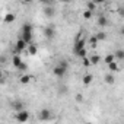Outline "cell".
<instances>
[{
    "mask_svg": "<svg viewBox=\"0 0 124 124\" xmlns=\"http://www.w3.org/2000/svg\"><path fill=\"white\" fill-rule=\"evenodd\" d=\"M32 32H34L32 25H31L29 22H25L23 26H22V35H21V38H22L26 44H31V42H32V37H34Z\"/></svg>",
    "mask_w": 124,
    "mask_h": 124,
    "instance_id": "6da1fadb",
    "label": "cell"
},
{
    "mask_svg": "<svg viewBox=\"0 0 124 124\" xmlns=\"http://www.w3.org/2000/svg\"><path fill=\"white\" fill-rule=\"evenodd\" d=\"M38 118H39L41 121H50V120L53 118V112H51L48 108H42V109L39 111V114H38Z\"/></svg>",
    "mask_w": 124,
    "mask_h": 124,
    "instance_id": "7a4b0ae2",
    "label": "cell"
},
{
    "mask_svg": "<svg viewBox=\"0 0 124 124\" xmlns=\"http://www.w3.org/2000/svg\"><path fill=\"white\" fill-rule=\"evenodd\" d=\"M29 112L26 111V109H22V111H19L18 114H16V120L19 121V123H26L28 120H29Z\"/></svg>",
    "mask_w": 124,
    "mask_h": 124,
    "instance_id": "3957f363",
    "label": "cell"
},
{
    "mask_svg": "<svg viewBox=\"0 0 124 124\" xmlns=\"http://www.w3.org/2000/svg\"><path fill=\"white\" fill-rule=\"evenodd\" d=\"M44 35H45V38H48V39H53V38H54V35H55V28H54L53 25L47 26V28L44 29Z\"/></svg>",
    "mask_w": 124,
    "mask_h": 124,
    "instance_id": "277c9868",
    "label": "cell"
},
{
    "mask_svg": "<svg viewBox=\"0 0 124 124\" xmlns=\"http://www.w3.org/2000/svg\"><path fill=\"white\" fill-rule=\"evenodd\" d=\"M26 42L22 39V38H18V41H16V44H15V50L18 51V53H21V51H23L25 48H26Z\"/></svg>",
    "mask_w": 124,
    "mask_h": 124,
    "instance_id": "5b68a950",
    "label": "cell"
},
{
    "mask_svg": "<svg viewBox=\"0 0 124 124\" xmlns=\"http://www.w3.org/2000/svg\"><path fill=\"white\" fill-rule=\"evenodd\" d=\"M66 72H67V70H66L64 67H61V66H55L54 70H53V73H54L57 78H63V76L66 75Z\"/></svg>",
    "mask_w": 124,
    "mask_h": 124,
    "instance_id": "8992f818",
    "label": "cell"
},
{
    "mask_svg": "<svg viewBox=\"0 0 124 124\" xmlns=\"http://www.w3.org/2000/svg\"><path fill=\"white\" fill-rule=\"evenodd\" d=\"M85 44H86V39H79V41H76L75 42V48H73V51H75V54L78 53V51H80V50H83L85 48Z\"/></svg>",
    "mask_w": 124,
    "mask_h": 124,
    "instance_id": "52a82bcc",
    "label": "cell"
},
{
    "mask_svg": "<svg viewBox=\"0 0 124 124\" xmlns=\"http://www.w3.org/2000/svg\"><path fill=\"white\" fill-rule=\"evenodd\" d=\"M44 13H45V16H48V18L54 16V13H55V10H54V6H47V8L44 9Z\"/></svg>",
    "mask_w": 124,
    "mask_h": 124,
    "instance_id": "ba28073f",
    "label": "cell"
},
{
    "mask_svg": "<svg viewBox=\"0 0 124 124\" xmlns=\"http://www.w3.org/2000/svg\"><path fill=\"white\" fill-rule=\"evenodd\" d=\"M108 69H109V73H112V72H120V67H118V63H117V61L109 63V64H108Z\"/></svg>",
    "mask_w": 124,
    "mask_h": 124,
    "instance_id": "9c48e42d",
    "label": "cell"
},
{
    "mask_svg": "<svg viewBox=\"0 0 124 124\" xmlns=\"http://www.w3.org/2000/svg\"><path fill=\"white\" fill-rule=\"evenodd\" d=\"M12 63H13V66L18 69V67L22 64V58H21L19 55H13V57H12Z\"/></svg>",
    "mask_w": 124,
    "mask_h": 124,
    "instance_id": "30bf717a",
    "label": "cell"
},
{
    "mask_svg": "<svg viewBox=\"0 0 124 124\" xmlns=\"http://www.w3.org/2000/svg\"><path fill=\"white\" fill-rule=\"evenodd\" d=\"M15 19H16L15 13H8V15L5 16V23H13Z\"/></svg>",
    "mask_w": 124,
    "mask_h": 124,
    "instance_id": "8fae6325",
    "label": "cell"
},
{
    "mask_svg": "<svg viewBox=\"0 0 124 124\" xmlns=\"http://www.w3.org/2000/svg\"><path fill=\"white\" fill-rule=\"evenodd\" d=\"M31 79H32V78H31L29 75H23V76L19 78V83H22V85H28V83L31 82Z\"/></svg>",
    "mask_w": 124,
    "mask_h": 124,
    "instance_id": "7c38bea8",
    "label": "cell"
},
{
    "mask_svg": "<svg viewBox=\"0 0 124 124\" xmlns=\"http://www.w3.org/2000/svg\"><path fill=\"white\" fill-rule=\"evenodd\" d=\"M98 25H99V26H107V25H108V19H107L104 15H99V18H98Z\"/></svg>",
    "mask_w": 124,
    "mask_h": 124,
    "instance_id": "4fadbf2b",
    "label": "cell"
},
{
    "mask_svg": "<svg viewBox=\"0 0 124 124\" xmlns=\"http://www.w3.org/2000/svg\"><path fill=\"white\" fill-rule=\"evenodd\" d=\"M99 61H101V57L96 55V54H93V55L89 57V63H91V64H98Z\"/></svg>",
    "mask_w": 124,
    "mask_h": 124,
    "instance_id": "5bb4252c",
    "label": "cell"
},
{
    "mask_svg": "<svg viewBox=\"0 0 124 124\" xmlns=\"http://www.w3.org/2000/svg\"><path fill=\"white\" fill-rule=\"evenodd\" d=\"M114 58H115V60H123V58H124V50H121V48L117 50L115 54H114Z\"/></svg>",
    "mask_w": 124,
    "mask_h": 124,
    "instance_id": "9a60e30c",
    "label": "cell"
},
{
    "mask_svg": "<svg viewBox=\"0 0 124 124\" xmlns=\"http://www.w3.org/2000/svg\"><path fill=\"white\" fill-rule=\"evenodd\" d=\"M115 82V78H114V75L112 73H108L107 76H105V83H108V85H112Z\"/></svg>",
    "mask_w": 124,
    "mask_h": 124,
    "instance_id": "2e32d148",
    "label": "cell"
},
{
    "mask_svg": "<svg viewBox=\"0 0 124 124\" xmlns=\"http://www.w3.org/2000/svg\"><path fill=\"white\" fill-rule=\"evenodd\" d=\"M92 80H93V76H92V75H89V73H88V75H85V76H83V83H85V85H91V83H92Z\"/></svg>",
    "mask_w": 124,
    "mask_h": 124,
    "instance_id": "e0dca14e",
    "label": "cell"
},
{
    "mask_svg": "<svg viewBox=\"0 0 124 124\" xmlns=\"http://www.w3.org/2000/svg\"><path fill=\"white\" fill-rule=\"evenodd\" d=\"M104 61L107 64H109V63H112V61H115V58H114V54H107L105 57H104Z\"/></svg>",
    "mask_w": 124,
    "mask_h": 124,
    "instance_id": "ac0fdd59",
    "label": "cell"
},
{
    "mask_svg": "<svg viewBox=\"0 0 124 124\" xmlns=\"http://www.w3.org/2000/svg\"><path fill=\"white\" fill-rule=\"evenodd\" d=\"M93 37L96 38V41H102V39L107 38V34H105V32H98V34H95Z\"/></svg>",
    "mask_w": 124,
    "mask_h": 124,
    "instance_id": "d6986e66",
    "label": "cell"
},
{
    "mask_svg": "<svg viewBox=\"0 0 124 124\" xmlns=\"http://www.w3.org/2000/svg\"><path fill=\"white\" fill-rule=\"evenodd\" d=\"M37 51H38L37 45H32V44H31V45L28 47V53H29L31 55H35V54H37Z\"/></svg>",
    "mask_w": 124,
    "mask_h": 124,
    "instance_id": "ffe728a7",
    "label": "cell"
},
{
    "mask_svg": "<svg viewBox=\"0 0 124 124\" xmlns=\"http://www.w3.org/2000/svg\"><path fill=\"white\" fill-rule=\"evenodd\" d=\"M76 55H78V57H80V58H86V57H88V53H86V48H83V50H80V51H78V53H76Z\"/></svg>",
    "mask_w": 124,
    "mask_h": 124,
    "instance_id": "44dd1931",
    "label": "cell"
},
{
    "mask_svg": "<svg viewBox=\"0 0 124 124\" xmlns=\"http://www.w3.org/2000/svg\"><path fill=\"white\" fill-rule=\"evenodd\" d=\"M86 6H88V10H89V12H93L95 8H96V3H95V2H88Z\"/></svg>",
    "mask_w": 124,
    "mask_h": 124,
    "instance_id": "7402d4cb",
    "label": "cell"
},
{
    "mask_svg": "<svg viewBox=\"0 0 124 124\" xmlns=\"http://www.w3.org/2000/svg\"><path fill=\"white\" fill-rule=\"evenodd\" d=\"M13 108H15V109L19 112V111H22V109H23V104H22V102H15Z\"/></svg>",
    "mask_w": 124,
    "mask_h": 124,
    "instance_id": "603a6c76",
    "label": "cell"
},
{
    "mask_svg": "<svg viewBox=\"0 0 124 124\" xmlns=\"http://www.w3.org/2000/svg\"><path fill=\"white\" fill-rule=\"evenodd\" d=\"M96 42H98V41H96L95 37H91V38H89V44H91L92 47H96Z\"/></svg>",
    "mask_w": 124,
    "mask_h": 124,
    "instance_id": "cb8c5ba5",
    "label": "cell"
},
{
    "mask_svg": "<svg viewBox=\"0 0 124 124\" xmlns=\"http://www.w3.org/2000/svg\"><path fill=\"white\" fill-rule=\"evenodd\" d=\"M58 66H61V67H64V69L67 70V67H69V63H67V61H64V60H61Z\"/></svg>",
    "mask_w": 124,
    "mask_h": 124,
    "instance_id": "d4e9b609",
    "label": "cell"
},
{
    "mask_svg": "<svg viewBox=\"0 0 124 124\" xmlns=\"http://www.w3.org/2000/svg\"><path fill=\"white\" fill-rule=\"evenodd\" d=\"M91 16H92V12H89V10L83 12V18H85V19H91Z\"/></svg>",
    "mask_w": 124,
    "mask_h": 124,
    "instance_id": "484cf974",
    "label": "cell"
},
{
    "mask_svg": "<svg viewBox=\"0 0 124 124\" xmlns=\"http://www.w3.org/2000/svg\"><path fill=\"white\" fill-rule=\"evenodd\" d=\"M18 69H19V70H22V72H23V70H26V69H28V64H26V63H23V61H22V64H21V66H19V67H18Z\"/></svg>",
    "mask_w": 124,
    "mask_h": 124,
    "instance_id": "4316f807",
    "label": "cell"
},
{
    "mask_svg": "<svg viewBox=\"0 0 124 124\" xmlns=\"http://www.w3.org/2000/svg\"><path fill=\"white\" fill-rule=\"evenodd\" d=\"M83 66H85V67L91 66V63H89V58H88V57H86V58H83Z\"/></svg>",
    "mask_w": 124,
    "mask_h": 124,
    "instance_id": "83f0119b",
    "label": "cell"
},
{
    "mask_svg": "<svg viewBox=\"0 0 124 124\" xmlns=\"http://www.w3.org/2000/svg\"><path fill=\"white\" fill-rule=\"evenodd\" d=\"M75 99H76L78 102H82V101H83V96H82V95H76V96H75Z\"/></svg>",
    "mask_w": 124,
    "mask_h": 124,
    "instance_id": "f1b7e54d",
    "label": "cell"
},
{
    "mask_svg": "<svg viewBox=\"0 0 124 124\" xmlns=\"http://www.w3.org/2000/svg\"><path fill=\"white\" fill-rule=\"evenodd\" d=\"M3 78V72H2V69H0V79Z\"/></svg>",
    "mask_w": 124,
    "mask_h": 124,
    "instance_id": "f546056e",
    "label": "cell"
},
{
    "mask_svg": "<svg viewBox=\"0 0 124 124\" xmlns=\"http://www.w3.org/2000/svg\"><path fill=\"white\" fill-rule=\"evenodd\" d=\"M0 124H3V123H0Z\"/></svg>",
    "mask_w": 124,
    "mask_h": 124,
    "instance_id": "4dcf8cb0",
    "label": "cell"
}]
</instances>
